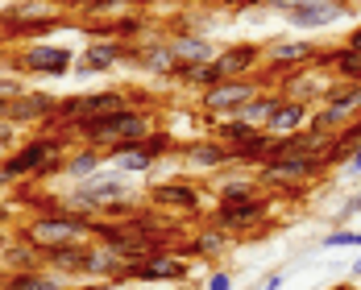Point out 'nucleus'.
<instances>
[{
	"label": "nucleus",
	"mask_w": 361,
	"mask_h": 290,
	"mask_svg": "<svg viewBox=\"0 0 361 290\" xmlns=\"http://www.w3.org/2000/svg\"><path fill=\"white\" fill-rule=\"evenodd\" d=\"M262 4L270 13H279L290 30H303V34L332 30L353 17V4H345V0H262Z\"/></svg>",
	"instance_id": "obj_5"
},
{
	"label": "nucleus",
	"mask_w": 361,
	"mask_h": 290,
	"mask_svg": "<svg viewBox=\"0 0 361 290\" xmlns=\"http://www.w3.org/2000/svg\"><path fill=\"white\" fill-rule=\"evenodd\" d=\"M274 212V199L262 191V195H253V199H241V203H216V212H212V224L224 228V232H250L257 228L262 220Z\"/></svg>",
	"instance_id": "obj_17"
},
{
	"label": "nucleus",
	"mask_w": 361,
	"mask_h": 290,
	"mask_svg": "<svg viewBox=\"0 0 361 290\" xmlns=\"http://www.w3.org/2000/svg\"><path fill=\"white\" fill-rule=\"evenodd\" d=\"M274 100H279V92H257L250 104L241 108V120H250L257 129H266V120H270V112H274Z\"/></svg>",
	"instance_id": "obj_36"
},
{
	"label": "nucleus",
	"mask_w": 361,
	"mask_h": 290,
	"mask_svg": "<svg viewBox=\"0 0 361 290\" xmlns=\"http://www.w3.org/2000/svg\"><path fill=\"white\" fill-rule=\"evenodd\" d=\"M17 145V125H8V120H0V153H8Z\"/></svg>",
	"instance_id": "obj_42"
},
{
	"label": "nucleus",
	"mask_w": 361,
	"mask_h": 290,
	"mask_svg": "<svg viewBox=\"0 0 361 290\" xmlns=\"http://www.w3.org/2000/svg\"><path fill=\"white\" fill-rule=\"evenodd\" d=\"M257 67H262V42H233V46L220 50L208 67H200L191 75L187 87L208 92V87H216L224 79H250V75H257Z\"/></svg>",
	"instance_id": "obj_4"
},
{
	"label": "nucleus",
	"mask_w": 361,
	"mask_h": 290,
	"mask_svg": "<svg viewBox=\"0 0 361 290\" xmlns=\"http://www.w3.org/2000/svg\"><path fill=\"white\" fill-rule=\"evenodd\" d=\"M187 278H191V261L166 253V249L133 265V282H142V286H183Z\"/></svg>",
	"instance_id": "obj_16"
},
{
	"label": "nucleus",
	"mask_w": 361,
	"mask_h": 290,
	"mask_svg": "<svg viewBox=\"0 0 361 290\" xmlns=\"http://www.w3.org/2000/svg\"><path fill=\"white\" fill-rule=\"evenodd\" d=\"M4 278H8V270H4V265H0V282H4Z\"/></svg>",
	"instance_id": "obj_50"
},
{
	"label": "nucleus",
	"mask_w": 361,
	"mask_h": 290,
	"mask_svg": "<svg viewBox=\"0 0 361 290\" xmlns=\"http://www.w3.org/2000/svg\"><path fill=\"white\" fill-rule=\"evenodd\" d=\"M54 112H59V96H50V92H25L21 100H13L8 104V125H34L37 133L42 129H63L59 120H54Z\"/></svg>",
	"instance_id": "obj_18"
},
{
	"label": "nucleus",
	"mask_w": 361,
	"mask_h": 290,
	"mask_svg": "<svg viewBox=\"0 0 361 290\" xmlns=\"http://www.w3.org/2000/svg\"><path fill=\"white\" fill-rule=\"evenodd\" d=\"M228 249V232L216 228V224H208V228H200L187 245H183V257H200V261H212Z\"/></svg>",
	"instance_id": "obj_29"
},
{
	"label": "nucleus",
	"mask_w": 361,
	"mask_h": 290,
	"mask_svg": "<svg viewBox=\"0 0 361 290\" xmlns=\"http://www.w3.org/2000/svg\"><path fill=\"white\" fill-rule=\"evenodd\" d=\"M328 170V162L320 153H307V158H266L262 166H257V182H266V187H279V191H287V195H299L307 182H316L320 175Z\"/></svg>",
	"instance_id": "obj_9"
},
{
	"label": "nucleus",
	"mask_w": 361,
	"mask_h": 290,
	"mask_svg": "<svg viewBox=\"0 0 361 290\" xmlns=\"http://www.w3.org/2000/svg\"><path fill=\"white\" fill-rule=\"evenodd\" d=\"M109 166V158H104V149H92V145H75L71 153H67V179L71 182H83V179H96L100 170Z\"/></svg>",
	"instance_id": "obj_28"
},
{
	"label": "nucleus",
	"mask_w": 361,
	"mask_h": 290,
	"mask_svg": "<svg viewBox=\"0 0 361 290\" xmlns=\"http://www.w3.org/2000/svg\"><path fill=\"white\" fill-rule=\"evenodd\" d=\"M63 25V17L50 8V0H17L8 8H0V30L4 37L21 42V37H46Z\"/></svg>",
	"instance_id": "obj_10"
},
{
	"label": "nucleus",
	"mask_w": 361,
	"mask_h": 290,
	"mask_svg": "<svg viewBox=\"0 0 361 290\" xmlns=\"http://www.w3.org/2000/svg\"><path fill=\"white\" fill-rule=\"evenodd\" d=\"M345 175H353V179L361 175V145L353 149V153H349V162H345Z\"/></svg>",
	"instance_id": "obj_44"
},
{
	"label": "nucleus",
	"mask_w": 361,
	"mask_h": 290,
	"mask_svg": "<svg viewBox=\"0 0 361 290\" xmlns=\"http://www.w3.org/2000/svg\"><path fill=\"white\" fill-rule=\"evenodd\" d=\"M171 54H175V63L208 67L220 50L212 46V37H204V34H175V37H171Z\"/></svg>",
	"instance_id": "obj_25"
},
{
	"label": "nucleus",
	"mask_w": 361,
	"mask_h": 290,
	"mask_svg": "<svg viewBox=\"0 0 361 290\" xmlns=\"http://www.w3.org/2000/svg\"><path fill=\"white\" fill-rule=\"evenodd\" d=\"M316 104H320V108H312L307 129L320 133V137H332V133H341L349 120L361 116V83H328L324 96H320Z\"/></svg>",
	"instance_id": "obj_7"
},
{
	"label": "nucleus",
	"mask_w": 361,
	"mask_h": 290,
	"mask_svg": "<svg viewBox=\"0 0 361 290\" xmlns=\"http://www.w3.org/2000/svg\"><path fill=\"white\" fill-rule=\"evenodd\" d=\"M8 241H13V232H8V228H0V253L8 249Z\"/></svg>",
	"instance_id": "obj_48"
},
{
	"label": "nucleus",
	"mask_w": 361,
	"mask_h": 290,
	"mask_svg": "<svg viewBox=\"0 0 361 290\" xmlns=\"http://www.w3.org/2000/svg\"><path fill=\"white\" fill-rule=\"evenodd\" d=\"M204 290H233V270H212Z\"/></svg>",
	"instance_id": "obj_41"
},
{
	"label": "nucleus",
	"mask_w": 361,
	"mask_h": 290,
	"mask_svg": "<svg viewBox=\"0 0 361 290\" xmlns=\"http://www.w3.org/2000/svg\"><path fill=\"white\" fill-rule=\"evenodd\" d=\"M324 145L328 137H320V133H312V129H299V133H287V137H274V145H270V158H307V153H320L324 158Z\"/></svg>",
	"instance_id": "obj_27"
},
{
	"label": "nucleus",
	"mask_w": 361,
	"mask_h": 290,
	"mask_svg": "<svg viewBox=\"0 0 361 290\" xmlns=\"http://www.w3.org/2000/svg\"><path fill=\"white\" fill-rule=\"evenodd\" d=\"M349 278H353V282H361V257L353 261V265H349Z\"/></svg>",
	"instance_id": "obj_47"
},
{
	"label": "nucleus",
	"mask_w": 361,
	"mask_h": 290,
	"mask_svg": "<svg viewBox=\"0 0 361 290\" xmlns=\"http://www.w3.org/2000/svg\"><path fill=\"white\" fill-rule=\"evenodd\" d=\"M129 42H116V37H92L79 54H75V79H96V75H109L116 63H129Z\"/></svg>",
	"instance_id": "obj_15"
},
{
	"label": "nucleus",
	"mask_w": 361,
	"mask_h": 290,
	"mask_svg": "<svg viewBox=\"0 0 361 290\" xmlns=\"http://www.w3.org/2000/svg\"><path fill=\"white\" fill-rule=\"evenodd\" d=\"M0 265L8 270V274H17V270H37L42 265V249H37L30 237H21V232H13V241H8V249L0 253Z\"/></svg>",
	"instance_id": "obj_30"
},
{
	"label": "nucleus",
	"mask_w": 361,
	"mask_h": 290,
	"mask_svg": "<svg viewBox=\"0 0 361 290\" xmlns=\"http://www.w3.org/2000/svg\"><path fill=\"white\" fill-rule=\"evenodd\" d=\"M25 92H30V87H25V79H21V75H0V100H8V104H13V100H21Z\"/></svg>",
	"instance_id": "obj_39"
},
{
	"label": "nucleus",
	"mask_w": 361,
	"mask_h": 290,
	"mask_svg": "<svg viewBox=\"0 0 361 290\" xmlns=\"http://www.w3.org/2000/svg\"><path fill=\"white\" fill-rule=\"evenodd\" d=\"M320 67H328V71L336 75V83H361V54H353V50H324L320 54Z\"/></svg>",
	"instance_id": "obj_32"
},
{
	"label": "nucleus",
	"mask_w": 361,
	"mask_h": 290,
	"mask_svg": "<svg viewBox=\"0 0 361 290\" xmlns=\"http://www.w3.org/2000/svg\"><path fill=\"white\" fill-rule=\"evenodd\" d=\"M54 4H63V8H75V13H96V17H104V13H129V8H137L145 0H54Z\"/></svg>",
	"instance_id": "obj_33"
},
{
	"label": "nucleus",
	"mask_w": 361,
	"mask_h": 290,
	"mask_svg": "<svg viewBox=\"0 0 361 290\" xmlns=\"http://www.w3.org/2000/svg\"><path fill=\"white\" fill-rule=\"evenodd\" d=\"M212 137L233 149V162H245V166H262L270 158V145H274V137L266 129H257V125L241 120V116L212 120Z\"/></svg>",
	"instance_id": "obj_8"
},
{
	"label": "nucleus",
	"mask_w": 361,
	"mask_h": 290,
	"mask_svg": "<svg viewBox=\"0 0 361 290\" xmlns=\"http://www.w3.org/2000/svg\"><path fill=\"white\" fill-rule=\"evenodd\" d=\"M307 120H312V104H307V100H295L287 92H279L274 112H270V120H266V133H270V137H287V133L307 129Z\"/></svg>",
	"instance_id": "obj_20"
},
{
	"label": "nucleus",
	"mask_w": 361,
	"mask_h": 290,
	"mask_svg": "<svg viewBox=\"0 0 361 290\" xmlns=\"http://www.w3.org/2000/svg\"><path fill=\"white\" fill-rule=\"evenodd\" d=\"M279 286H283V270H274V274H270V278H266L257 290H279Z\"/></svg>",
	"instance_id": "obj_46"
},
{
	"label": "nucleus",
	"mask_w": 361,
	"mask_h": 290,
	"mask_svg": "<svg viewBox=\"0 0 361 290\" xmlns=\"http://www.w3.org/2000/svg\"><path fill=\"white\" fill-rule=\"evenodd\" d=\"M129 195H133V182H129V179H121V175H112L109 166H104V170H100L96 179L75 182L71 191L63 195V203H67L71 212H79V216L100 220L109 203H121V199H129Z\"/></svg>",
	"instance_id": "obj_6"
},
{
	"label": "nucleus",
	"mask_w": 361,
	"mask_h": 290,
	"mask_svg": "<svg viewBox=\"0 0 361 290\" xmlns=\"http://www.w3.org/2000/svg\"><path fill=\"white\" fill-rule=\"evenodd\" d=\"M353 216H361V191H357V195H349V199H345V208L336 212V224L345 228V220H353Z\"/></svg>",
	"instance_id": "obj_40"
},
{
	"label": "nucleus",
	"mask_w": 361,
	"mask_h": 290,
	"mask_svg": "<svg viewBox=\"0 0 361 290\" xmlns=\"http://www.w3.org/2000/svg\"><path fill=\"white\" fill-rule=\"evenodd\" d=\"M324 249H361V228H332L324 237Z\"/></svg>",
	"instance_id": "obj_38"
},
{
	"label": "nucleus",
	"mask_w": 361,
	"mask_h": 290,
	"mask_svg": "<svg viewBox=\"0 0 361 290\" xmlns=\"http://www.w3.org/2000/svg\"><path fill=\"white\" fill-rule=\"evenodd\" d=\"M262 87V75H250V79H224L216 87L200 92V108L208 112L212 120H228V116H241V108L250 104Z\"/></svg>",
	"instance_id": "obj_13"
},
{
	"label": "nucleus",
	"mask_w": 361,
	"mask_h": 290,
	"mask_svg": "<svg viewBox=\"0 0 361 290\" xmlns=\"http://www.w3.org/2000/svg\"><path fill=\"white\" fill-rule=\"evenodd\" d=\"M179 153L195 166V170H220V166H233V149L220 145L212 133H208V137H191V141H183Z\"/></svg>",
	"instance_id": "obj_24"
},
{
	"label": "nucleus",
	"mask_w": 361,
	"mask_h": 290,
	"mask_svg": "<svg viewBox=\"0 0 361 290\" xmlns=\"http://www.w3.org/2000/svg\"><path fill=\"white\" fill-rule=\"evenodd\" d=\"M104 37H116V42H129V46H133V42H142L145 37V17L142 13H125V17H116Z\"/></svg>",
	"instance_id": "obj_35"
},
{
	"label": "nucleus",
	"mask_w": 361,
	"mask_h": 290,
	"mask_svg": "<svg viewBox=\"0 0 361 290\" xmlns=\"http://www.w3.org/2000/svg\"><path fill=\"white\" fill-rule=\"evenodd\" d=\"M0 75H4V63H0Z\"/></svg>",
	"instance_id": "obj_51"
},
{
	"label": "nucleus",
	"mask_w": 361,
	"mask_h": 290,
	"mask_svg": "<svg viewBox=\"0 0 361 290\" xmlns=\"http://www.w3.org/2000/svg\"><path fill=\"white\" fill-rule=\"evenodd\" d=\"M71 67L75 54L54 42H30L13 54V75H21V79H63V75H71Z\"/></svg>",
	"instance_id": "obj_11"
},
{
	"label": "nucleus",
	"mask_w": 361,
	"mask_h": 290,
	"mask_svg": "<svg viewBox=\"0 0 361 290\" xmlns=\"http://www.w3.org/2000/svg\"><path fill=\"white\" fill-rule=\"evenodd\" d=\"M87 282H96V286H125V282H133V265L125 257L92 245V253H87Z\"/></svg>",
	"instance_id": "obj_22"
},
{
	"label": "nucleus",
	"mask_w": 361,
	"mask_h": 290,
	"mask_svg": "<svg viewBox=\"0 0 361 290\" xmlns=\"http://www.w3.org/2000/svg\"><path fill=\"white\" fill-rule=\"evenodd\" d=\"M357 145H361V116H357V120H349L341 133H332V137H328L324 162H328V166H345V162H349V153H353Z\"/></svg>",
	"instance_id": "obj_31"
},
{
	"label": "nucleus",
	"mask_w": 361,
	"mask_h": 290,
	"mask_svg": "<svg viewBox=\"0 0 361 290\" xmlns=\"http://www.w3.org/2000/svg\"><path fill=\"white\" fill-rule=\"evenodd\" d=\"M75 141L67 129H42L30 141H17L0 158V182H34V175L54 158V153H71Z\"/></svg>",
	"instance_id": "obj_2"
},
{
	"label": "nucleus",
	"mask_w": 361,
	"mask_h": 290,
	"mask_svg": "<svg viewBox=\"0 0 361 290\" xmlns=\"http://www.w3.org/2000/svg\"><path fill=\"white\" fill-rule=\"evenodd\" d=\"M320 54H324V46H316L307 37H274L270 46H262V63L274 79L307 71L312 63H320Z\"/></svg>",
	"instance_id": "obj_12"
},
{
	"label": "nucleus",
	"mask_w": 361,
	"mask_h": 290,
	"mask_svg": "<svg viewBox=\"0 0 361 290\" xmlns=\"http://www.w3.org/2000/svg\"><path fill=\"white\" fill-rule=\"evenodd\" d=\"M13 203H4V199H0V228H8V232H13Z\"/></svg>",
	"instance_id": "obj_45"
},
{
	"label": "nucleus",
	"mask_w": 361,
	"mask_h": 290,
	"mask_svg": "<svg viewBox=\"0 0 361 290\" xmlns=\"http://www.w3.org/2000/svg\"><path fill=\"white\" fill-rule=\"evenodd\" d=\"M262 195V182L257 179H220L216 182V203H241V199H253Z\"/></svg>",
	"instance_id": "obj_34"
},
{
	"label": "nucleus",
	"mask_w": 361,
	"mask_h": 290,
	"mask_svg": "<svg viewBox=\"0 0 361 290\" xmlns=\"http://www.w3.org/2000/svg\"><path fill=\"white\" fill-rule=\"evenodd\" d=\"M345 50H353V54H361V25H353V30L345 34Z\"/></svg>",
	"instance_id": "obj_43"
},
{
	"label": "nucleus",
	"mask_w": 361,
	"mask_h": 290,
	"mask_svg": "<svg viewBox=\"0 0 361 290\" xmlns=\"http://www.w3.org/2000/svg\"><path fill=\"white\" fill-rule=\"evenodd\" d=\"M67 133H75V145H92V149H112L116 141H137V137H149L154 133V116L149 108H137V104H125V108L100 112L92 120H79Z\"/></svg>",
	"instance_id": "obj_1"
},
{
	"label": "nucleus",
	"mask_w": 361,
	"mask_h": 290,
	"mask_svg": "<svg viewBox=\"0 0 361 290\" xmlns=\"http://www.w3.org/2000/svg\"><path fill=\"white\" fill-rule=\"evenodd\" d=\"M149 203L162 212V208H171V212H195L200 216V187L187 179H171V182H158V187H149Z\"/></svg>",
	"instance_id": "obj_23"
},
{
	"label": "nucleus",
	"mask_w": 361,
	"mask_h": 290,
	"mask_svg": "<svg viewBox=\"0 0 361 290\" xmlns=\"http://www.w3.org/2000/svg\"><path fill=\"white\" fill-rule=\"evenodd\" d=\"M0 290H75L63 274H54V270H46V265H37V270H17V274H8Z\"/></svg>",
	"instance_id": "obj_26"
},
{
	"label": "nucleus",
	"mask_w": 361,
	"mask_h": 290,
	"mask_svg": "<svg viewBox=\"0 0 361 290\" xmlns=\"http://www.w3.org/2000/svg\"><path fill=\"white\" fill-rule=\"evenodd\" d=\"M0 120H8V100H0Z\"/></svg>",
	"instance_id": "obj_49"
},
{
	"label": "nucleus",
	"mask_w": 361,
	"mask_h": 290,
	"mask_svg": "<svg viewBox=\"0 0 361 290\" xmlns=\"http://www.w3.org/2000/svg\"><path fill=\"white\" fill-rule=\"evenodd\" d=\"M129 63H137L142 71L158 75V79H171V75H175L171 37H142V42H133V50H129Z\"/></svg>",
	"instance_id": "obj_21"
},
{
	"label": "nucleus",
	"mask_w": 361,
	"mask_h": 290,
	"mask_svg": "<svg viewBox=\"0 0 361 290\" xmlns=\"http://www.w3.org/2000/svg\"><path fill=\"white\" fill-rule=\"evenodd\" d=\"M142 149L158 162V158H166V153H179L183 149V141L175 137V133H166V129H154L149 137H142Z\"/></svg>",
	"instance_id": "obj_37"
},
{
	"label": "nucleus",
	"mask_w": 361,
	"mask_h": 290,
	"mask_svg": "<svg viewBox=\"0 0 361 290\" xmlns=\"http://www.w3.org/2000/svg\"><path fill=\"white\" fill-rule=\"evenodd\" d=\"M125 104H129V92H121V87L75 92V96H59V112H54V120H59L63 129H71V125H79V120H92V116H100V112L125 108Z\"/></svg>",
	"instance_id": "obj_14"
},
{
	"label": "nucleus",
	"mask_w": 361,
	"mask_h": 290,
	"mask_svg": "<svg viewBox=\"0 0 361 290\" xmlns=\"http://www.w3.org/2000/svg\"><path fill=\"white\" fill-rule=\"evenodd\" d=\"M92 228H96L92 216H79V212H71V208H59V212H37V216H30V224L17 228V232L30 237L37 249H50V245L92 241Z\"/></svg>",
	"instance_id": "obj_3"
},
{
	"label": "nucleus",
	"mask_w": 361,
	"mask_h": 290,
	"mask_svg": "<svg viewBox=\"0 0 361 290\" xmlns=\"http://www.w3.org/2000/svg\"><path fill=\"white\" fill-rule=\"evenodd\" d=\"M87 253H92V241H71V245H50L42 249V265L63 274L67 282H87Z\"/></svg>",
	"instance_id": "obj_19"
}]
</instances>
